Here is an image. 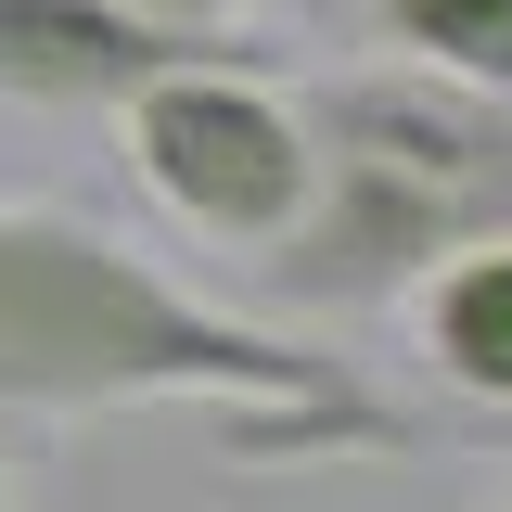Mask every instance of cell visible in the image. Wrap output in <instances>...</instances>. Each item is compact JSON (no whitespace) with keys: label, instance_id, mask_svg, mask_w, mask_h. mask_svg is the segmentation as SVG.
<instances>
[{"label":"cell","instance_id":"obj_1","mask_svg":"<svg viewBox=\"0 0 512 512\" xmlns=\"http://www.w3.org/2000/svg\"><path fill=\"white\" fill-rule=\"evenodd\" d=\"M0 410L103 423V410H205L231 461H410L423 423L372 397L346 359H320L269 320L205 308L154 256L77 218L0 192Z\"/></svg>","mask_w":512,"mask_h":512},{"label":"cell","instance_id":"obj_2","mask_svg":"<svg viewBox=\"0 0 512 512\" xmlns=\"http://www.w3.org/2000/svg\"><path fill=\"white\" fill-rule=\"evenodd\" d=\"M308 218L256 256L269 295L308 320L397 308L448 244L512 231V103L436 64H346L308 77Z\"/></svg>","mask_w":512,"mask_h":512},{"label":"cell","instance_id":"obj_3","mask_svg":"<svg viewBox=\"0 0 512 512\" xmlns=\"http://www.w3.org/2000/svg\"><path fill=\"white\" fill-rule=\"evenodd\" d=\"M116 141H128V180L154 192L180 231L205 244H282L295 218H308V103L295 90H269L256 64L231 52H192L167 77H141L116 103Z\"/></svg>","mask_w":512,"mask_h":512},{"label":"cell","instance_id":"obj_4","mask_svg":"<svg viewBox=\"0 0 512 512\" xmlns=\"http://www.w3.org/2000/svg\"><path fill=\"white\" fill-rule=\"evenodd\" d=\"M192 52H231V39H180L128 0H0V103L26 116H116L141 77Z\"/></svg>","mask_w":512,"mask_h":512},{"label":"cell","instance_id":"obj_5","mask_svg":"<svg viewBox=\"0 0 512 512\" xmlns=\"http://www.w3.org/2000/svg\"><path fill=\"white\" fill-rule=\"evenodd\" d=\"M410 346H423V372L448 384V397H474L487 423H512V231H487V244H448L410 295Z\"/></svg>","mask_w":512,"mask_h":512},{"label":"cell","instance_id":"obj_6","mask_svg":"<svg viewBox=\"0 0 512 512\" xmlns=\"http://www.w3.org/2000/svg\"><path fill=\"white\" fill-rule=\"evenodd\" d=\"M372 39L397 64H436L461 90H500L512 103V0H359Z\"/></svg>","mask_w":512,"mask_h":512},{"label":"cell","instance_id":"obj_7","mask_svg":"<svg viewBox=\"0 0 512 512\" xmlns=\"http://www.w3.org/2000/svg\"><path fill=\"white\" fill-rule=\"evenodd\" d=\"M128 13L180 26V39H231V26H244V0H128Z\"/></svg>","mask_w":512,"mask_h":512},{"label":"cell","instance_id":"obj_8","mask_svg":"<svg viewBox=\"0 0 512 512\" xmlns=\"http://www.w3.org/2000/svg\"><path fill=\"white\" fill-rule=\"evenodd\" d=\"M0 512H13V474H0Z\"/></svg>","mask_w":512,"mask_h":512},{"label":"cell","instance_id":"obj_9","mask_svg":"<svg viewBox=\"0 0 512 512\" xmlns=\"http://www.w3.org/2000/svg\"><path fill=\"white\" fill-rule=\"evenodd\" d=\"M308 13H320V0H308Z\"/></svg>","mask_w":512,"mask_h":512},{"label":"cell","instance_id":"obj_10","mask_svg":"<svg viewBox=\"0 0 512 512\" xmlns=\"http://www.w3.org/2000/svg\"><path fill=\"white\" fill-rule=\"evenodd\" d=\"M500 512H512V500H500Z\"/></svg>","mask_w":512,"mask_h":512}]
</instances>
